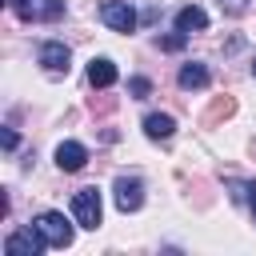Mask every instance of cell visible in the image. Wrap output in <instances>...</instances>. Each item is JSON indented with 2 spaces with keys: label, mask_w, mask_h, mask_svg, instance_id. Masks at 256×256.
<instances>
[{
  "label": "cell",
  "mask_w": 256,
  "mask_h": 256,
  "mask_svg": "<svg viewBox=\"0 0 256 256\" xmlns=\"http://www.w3.org/2000/svg\"><path fill=\"white\" fill-rule=\"evenodd\" d=\"M100 216H104V200H100V192L96 188H80L76 196H72V220L80 224V228H100Z\"/></svg>",
  "instance_id": "6da1fadb"
},
{
  "label": "cell",
  "mask_w": 256,
  "mask_h": 256,
  "mask_svg": "<svg viewBox=\"0 0 256 256\" xmlns=\"http://www.w3.org/2000/svg\"><path fill=\"white\" fill-rule=\"evenodd\" d=\"M32 224L40 228V236L48 240V248H68L72 236H76V228H72V220H64V212H40Z\"/></svg>",
  "instance_id": "7a4b0ae2"
},
{
  "label": "cell",
  "mask_w": 256,
  "mask_h": 256,
  "mask_svg": "<svg viewBox=\"0 0 256 256\" xmlns=\"http://www.w3.org/2000/svg\"><path fill=\"white\" fill-rule=\"evenodd\" d=\"M44 248H48V240L40 236L36 224L16 228V232H8V240H4V252H8V256H40Z\"/></svg>",
  "instance_id": "3957f363"
},
{
  "label": "cell",
  "mask_w": 256,
  "mask_h": 256,
  "mask_svg": "<svg viewBox=\"0 0 256 256\" xmlns=\"http://www.w3.org/2000/svg\"><path fill=\"white\" fill-rule=\"evenodd\" d=\"M100 20L112 32H132L136 28V8L128 0H108V4H100Z\"/></svg>",
  "instance_id": "277c9868"
},
{
  "label": "cell",
  "mask_w": 256,
  "mask_h": 256,
  "mask_svg": "<svg viewBox=\"0 0 256 256\" xmlns=\"http://www.w3.org/2000/svg\"><path fill=\"white\" fill-rule=\"evenodd\" d=\"M112 196H116V208H120V212H136V208L144 204V184H140L136 176H120V180L112 184Z\"/></svg>",
  "instance_id": "5b68a950"
},
{
  "label": "cell",
  "mask_w": 256,
  "mask_h": 256,
  "mask_svg": "<svg viewBox=\"0 0 256 256\" xmlns=\"http://www.w3.org/2000/svg\"><path fill=\"white\" fill-rule=\"evenodd\" d=\"M68 60H72V52H68L64 40H44L40 44V64L48 72H68Z\"/></svg>",
  "instance_id": "8992f818"
},
{
  "label": "cell",
  "mask_w": 256,
  "mask_h": 256,
  "mask_svg": "<svg viewBox=\"0 0 256 256\" xmlns=\"http://www.w3.org/2000/svg\"><path fill=\"white\" fill-rule=\"evenodd\" d=\"M84 164H88V148H84V144L64 140V144L56 148V168H60V172H80Z\"/></svg>",
  "instance_id": "52a82bcc"
},
{
  "label": "cell",
  "mask_w": 256,
  "mask_h": 256,
  "mask_svg": "<svg viewBox=\"0 0 256 256\" xmlns=\"http://www.w3.org/2000/svg\"><path fill=\"white\" fill-rule=\"evenodd\" d=\"M116 76H120V72H116V64H112L108 56H96V60L88 64V84H92V88H112Z\"/></svg>",
  "instance_id": "ba28073f"
},
{
  "label": "cell",
  "mask_w": 256,
  "mask_h": 256,
  "mask_svg": "<svg viewBox=\"0 0 256 256\" xmlns=\"http://www.w3.org/2000/svg\"><path fill=\"white\" fill-rule=\"evenodd\" d=\"M176 28L188 32V36H192V32H204V28H208V12H204L200 4H188V8L176 12Z\"/></svg>",
  "instance_id": "9c48e42d"
},
{
  "label": "cell",
  "mask_w": 256,
  "mask_h": 256,
  "mask_svg": "<svg viewBox=\"0 0 256 256\" xmlns=\"http://www.w3.org/2000/svg\"><path fill=\"white\" fill-rule=\"evenodd\" d=\"M180 88L184 92H196V88H208V64H200V60H188L184 68H180Z\"/></svg>",
  "instance_id": "30bf717a"
},
{
  "label": "cell",
  "mask_w": 256,
  "mask_h": 256,
  "mask_svg": "<svg viewBox=\"0 0 256 256\" xmlns=\"http://www.w3.org/2000/svg\"><path fill=\"white\" fill-rule=\"evenodd\" d=\"M144 132H148V140H168L176 132V120L168 112H152V116H144Z\"/></svg>",
  "instance_id": "8fae6325"
},
{
  "label": "cell",
  "mask_w": 256,
  "mask_h": 256,
  "mask_svg": "<svg viewBox=\"0 0 256 256\" xmlns=\"http://www.w3.org/2000/svg\"><path fill=\"white\" fill-rule=\"evenodd\" d=\"M156 44H160V52H180V48L188 44V32H180V28H176V32H168V36H160Z\"/></svg>",
  "instance_id": "7c38bea8"
},
{
  "label": "cell",
  "mask_w": 256,
  "mask_h": 256,
  "mask_svg": "<svg viewBox=\"0 0 256 256\" xmlns=\"http://www.w3.org/2000/svg\"><path fill=\"white\" fill-rule=\"evenodd\" d=\"M60 16H64V0H40L36 20H60Z\"/></svg>",
  "instance_id": "4fadbf2b"
},
{
  "label": "cell",
  "mask_w": 256,
  "mask_h": 256,
  "mask_svg": "<svg viewBox=\"0 0 256 256\" xmlns=\"http://www.w3.org/2000/svg\"><path fill=\"white\" fill-rule=\"evenodd\" d=\"M8 4L20 20H36V12H40V0H8Z\"/></svg>",
  "instance_id": "5bb4252c"
},
{
  "label": "cell",
  "mask_w": 256,
  "mask_h": 256,
  "mask_svg": "<svg viewBox=\"0 0 256 256\" xmlns=\"http://www.w3.org/2000/svg\"><path fill=\"white\" fill-rule=\"evenodd\" d=\"M128 92H132L136 100H144V96L152 92V80H148V76H132V80H128Z\"/></svg>",
  "instance_id": "9a60e30c"
},
{
  "label": "cell",
  "mask_w": 256,
  "mask_h": 256,
  "mask_svg": "<svg viewBox=\"0 0 256 256\" xmlns=\"http://www.w3.org/2000/svg\"><path fill=\"white\" fill-rule=\"evenodd\" d=\"M220 8H224L228 16H240V12L248 8V4H244V0H220Z\"/></svg>",
  "instance_id": "2e32d148"
},
{
  "label": "cell",
  "mask_w": 256,
  "mask_h": 256,
  "mask_svg": "<svg viewBox=\"0 0 256 256\" xmlns=\"http://www.w3.org/2000/svg\"><path fill=\"white\" fill-rule=\"evenodd\" d=\"M228 112H232V100H220V104L212 108V116H228Z\"/></svg>",
  "instance_id": "e0dca14e"
},
{
  "label": "cell",
  "mask_w": 256,
  "mask_h": 256,
  "mask_svg": "<svg viewBox=\"0 0 256 256\" xmlns=\"http://www.w3.org/2000/svg\"><path fill=\"white\" fill-rule=\"evenodd\" d=\"M244 200H248V208H252V216H256V184H248V196H244Z\"/></svg>",
  "instance_id": "ac0fdd59"
},
{
  "label": "cell",
  "mask_w": 256,
  "mask_h": 256,
  "mask_svg": "<svg viewBox=\"0 0 256 256\" xmlns=\"http://www.w3.org/2000/svg\"><path fill=\"white\" fill-rule=\"evenodd\" d=\"M252 76H256V60H252Z\"/></svg>",
  "instance_id": "d6986e66"
}]
</instances>
